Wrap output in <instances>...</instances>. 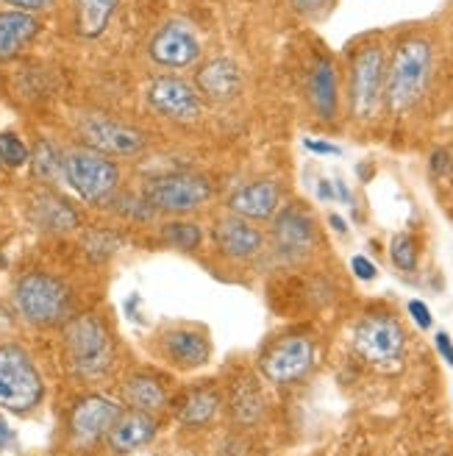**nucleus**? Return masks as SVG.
<instances>
[{"mask_svg":"<svg viewBox=\"0 0 453 456\" xmlns=\"http://www.w3.org/2000/svg\"><path fill=\"white\" fill-rule=\"evenodd\" d=\"M390 259L400 273H415L417 259H420L417 240L412 234H395L392 242H390Z\"/></svg>","mask_w":453,"mask_h":456,"instance_id":"c85d7f7f","label":"nucleus"},{"mask_svg":"<svg viewBox=\"0 0 453 456\" xmlns=\"http://www.w3.org/2000/svg\"><path fill=\"white\" fill-rule=\"evenodd\" d=\"M306 148L314 151V153H328V156H336L339 148L336 145H328V142H317V140H306Z\"/></svg>","mask_w":453,"mask_h":456,"instance_id":"e433bc0d","label":"nucleus"},{"mask_svg":"<svg viewBox=\"0 0 453 456\" xmlns=\"http://www.w3.org/2000/svg\"><path fill=\"white\" fill-rule=\"evenodd\" d=\"M117 237L115 234H109V232H93L86 237V242H84V248H86V254L93 256L95 262H103V259H109L111 254L117 250Z\"/></svg>","mask_w":453,"mask_h":456,"instance_id":"7c9ffc66","label":"nucleus"},{"mask_svg":"<svg viewBox=\"0 0 453 456\" xmlns=\"http://www.w3.org/2000/svg\"><path fill=\"white\" fill-rule=\"evenodd\" d=\"M162 240L178 250H198L203 242V228L192 220H170L162 225Z\"/></svg>","mask_w":453,"mask_h":456,"instance_id":"cd10ccee","label":"nucleus"},{"mask_svg":"<svg viewBox=\"0 0 453 456\" xmlns=\"http://www.w3.org/2000/svg\"><path fill=\"white\" fill-rule=\"evenodd\" d=\"M145 101L158 118H165L170 123H181V126L195 123L203 114V98L198 95L195 84H190L181 76H170V73L156 76L148 84Z\"/></svg>","mask_w":453,"mask_h":456,"instance_id":"9b49d317","label":"nucleus"},{"mask_svg":"<svg viewBox=\"0 0 453 456\" xmlns=\"http://www.w3.org/2000/svg\"><path fill=\"white\" fill-rule=\"evenodd\" d=\"M28 215L39 232H51V234H67V232H73V228H78V223H81L78 212L73 209V203L56 192H48V190L36 192L31 198Z\"/></svg>","mask_w":453,"mask_h":456,"instance_id":"412c9836","label":"nucleus"},{"mask_svg":"<svg viewBox=\"0 0 453 456\" xmlns=\"http://www.w3.org/2000/svg\"><path fill=\"white\" fill-rule=\"evenodd\" d=\"M42 22L28 12H0V61L17 59L39 37Z\"/></svg>","mask_w":453,"mask_h":456,"instance_id":"4be33fe9","label":"nucleus"},{"mask_svg":"<svg viewBox=\"0 0 453 456\" xmlns=\"http://www.w3.org/2000/svg\"><path fill=\"white\" fill-rule=\"evenodd\" d=\"M212 181L200 173H167V175H156L145 181L142 198L153 207L158 215H175L184 217L190 212L203 209L212 200Z\"/></svg>","mask_w":453,"mask_h":456,"instance_id":"0eeeda50","label":"nucleus"},{"mask_svg":"<svg viewBox=\"0 0 453 456\" xmlns=\"http://www.w3.org/2000/svg\"><path fill=\"white\" fill-rule=\"evenodd\" d=\"M76 134L84 148L103 156H137L148 148L145 131L101 111H81L76 118Z\"/></svg>","mask_w":453,"mask_h":456,"instance_id":"1a4fd4ad","label":"nucleus"},{"mask_svg":"<svg viewBox=\"0 0 453 456\" xmlns=\"http://www.w3.org/2000/svg\"><path fill=\"white\" fill-rule=\"evenodd\" d=\"M353 351L373 368H395L406 354V331L398 317L370 312L353 329Z\"/></svg>","mask_w":453,"mask_h":456,"instance_id":"6e6552de","label":"nucleus"},{"mask_svg":"<svg viewBox=\"0 0 453 456\" xmlns=\"http://www.w3.org/2000/svg\"><path fill=\"white\" fill-rule=\"evenodd\" d=\"M12 440H14V435H12V428H9V423L0 418V451L4 448H9L12 445Z\"/></svg>","mask_w":453,"mask_h":456,"instance_id":"4c0bfd02","label":"nucleus"},{"mask_svg":"<svg viewBox=\"0 0 453 456\" xmlns=\"http://www.w3.org/2000/svg\"><path fill=\"white\" fill-rule=\"evenodd\" d=\"M61 348L70 373L81 381H101L117 362L115 337L106 321L95 312L73 314L61 326Z\"/></svg>","mask_w":453,"mask_h":456,"instance_id":"f03ea898","label":"nucleus"},{"mask_svg":"<svg viewBox=\"0 0 453 456\" xmlns=\"http://www.w3.org/2000/svg\"><path fill=\"white\" fill-rule=\"evenodd\" d=\"M123 401L128 409L158 415V412H165V406H167V390L158 376L137 370V373L125 376V381H123Z\"/></svg>","mask_w":453,"mask_h":456,"instance_id":"5701e85b","label":"nucleus"},{"mask_svg":"<svg viewBox=\"0 0 453 456\" xmlns=\"http://www.w3.org/2000/svg\"><path fill=\"white\" fill-rule=\"evenodd\" d=\"M311 368H314V342L311 337L303 334H289L276 339L259 359L262 376L270 384H281V387L301 381Z\"/></svg>","mask_w":453,"mask_h":456,"instance_id":"f8f14e48","label":"nucleus"},{"mask_svg":"<svg viewBox=\"0 0 453 456\" xmlns=\"http://www.w3.org/2000/svg\"><path fill=\"white\" fill-rule=\"evenodd\" d=\"M31 170L44 184L61 178V151L51 140H39L31 151Z\"/></svg>","mask_w":453,"mask_h":456,"instance_id":"bb28decb","label":"nucleus"},{"mask_svg":"<svg viewBox=\"0 0 453 456\" xmlns=\"http://www.w3.org/2000/svg\"><path fill=\"white\" fill-rule=\"evenodd\" d=\"M434 342H437V351H440V356H442V359L450 364V368H453V342H450V337H448L445 331H437Z\"/></svg>","mask_w":453,"mask_h":456,"instance_id":"c9c22d12","label":"nucleus"},{"mask_svg":"<svg viewBox=\"0 0 453 456\" xmlns=\"http://www.w3.org/2000/svg\"><path fill=\"white\" fill-rule=\"evenodd\" d=\"M70 4L76 12V34L84 39H98L115 20L120 0H70Z\"/></svg>","mask_w":453,"mask_h":456,"instance_id":"393cba45","label":"nucleus"},{"mask_svg":"<svg viewBox=\"0 0 453 456\" xmlns=\"http://www.w3.org/2000/svg\"><path fill=\"white\" fill-rule=\"evenodd\" d=\"M4 4H9L12 9L17 12H28V14H36V12H44L53 0H4Z\"/></svg>","mask_w":453,"mask_h":456,"instance_id":"f704fd0d","label":"nucleus"},{"mask_svg":"<svg viewBox=\"0 0 453 456\" xmlns=\"http://www.w3.org/2000/svg\"><path fill=\"white\" fill-rule=\"evenodd\" d=\"M195 89L203 101L214 106L231 103L242 93V70L231 59H209L198 67L195 73Z\"/></svg>","mask_w":453,"mask_h":456,"instance_id":"a211bd4d","label":"nucleus"},{"mask_svg":"<svg viewBox=\"0 0 453 456\" xmlns=\"http://www.w3.org/2000/svg\"><path fill=\"white\" fill-rule=\"evenodd\" d=\"M61 178L70 190L93 207H103L120 190V167L93 148H70L61 153Z\"/></svg>","mask_w":453,"mask_h":456,"instance_id":"39448f33","label":"nucleus"},{"mask_svg":"<svg viewBox=\"0 0 453 456\" xmlns=\"http://www.w3.org/2000/svg\"><path fill=\"white\" fill-rule=\"evenodd\" d=\"M384 76L387 53L381 42H365L348 61V111L356 123H373L384 106Z\"/></svg>","mask_w":453,"mask_h":456,"instance_id":"20e7f679","label":"nucleus"},{"mask_svg":"<svg viewBox=\"0 0 453 456\" xmlns=\"http://www.w3.org/2000/svg\"><path fill=\"white\" fill-rule=\"evenodd\" d=\"M306 98L323 123H334L339 111V76L331 56H314L306 73Z\"/></svg>","mask_w":453,"mask_h":456,"instance_id":"f3484780","label":"nucleus"},{"mask_svg":"<svg viewBox=\"0 0 453 456\" xmlns=\"http://www.w3.org/2000/svg\"><path fill=\"white\" fill-rule=\"evenodd\" d=\"M351 270H353V276L361 279V281H373V279H376V273H378L376 265H373L368 256H361V254L351 259Z\"/></svg>","mask_w":453,"mask_h":456,"instance_id":"2f4dec72","label":"nucleus"},{"mask_svg":"<svg viewBox=\"0 0 453 456\" xmlns=\"http://www.w3.org/2000/svg\"><path fill=\"white\" fill-rule=\"evenodd\" d=\"M162 356L178 370H198L212 359V346L203 331L190 326H175L162 334Z\"/></svg>","mask_w":453,"mask_h":456,"instance_id":"6ab92c4d","label":"nucleus"},{"mask_svg":"<svg viewBox=\"0 0 453 456\" xmlns=\"http://www.w3.org/2000/svg\"><path fill=\"white\" fill-rule=\"evenodd\" d=\"M270 248L284 265H298L311 256L317 248L314 217L301 207H281L270 220Z\"/></svg>","mask_w":453,"mask_h":456,"instance_id":"9d476101","label":"nucleus"},{"mask_svg":"<svg viewBox=\"0 0 453 456\" xmlns=\"http://www.w3.org/2000/svg\"><path fill=\"white\" fill-rule=\"evenodd\" d=\"M31 162L28 145L20 140V134L14 131H0V165H6L12 170L22 167Z\"/></svg>","mask_w":453,"mask_h":456,"instance_id":"c756f323","label":"nucleus"},{"mask_svg":"<svg viewBox=\"0 0 453 456\" xmlns=\"http://www.w3.org/2000/svg\"><path fill=\"white\" fill-rule=\"evenodd\" d=\"M44 398V381L26 348L0 346V409L12 415H28Z\"/></svg>","mask_w":453,"mask_h":456,"instance_id":"423d86ee","label":"nucleus"},{"mask_svg":"<svg viewBox=\"0 0 453 456\" xmlns=\"http://www.w3.org/2000/svg\"><path fill=\"white\" fill-rule=\"evenodd\" d=\"M212 240L217 250L231 262H251L264 250L262 228L251 220H242L237 215H225L214 223Z\"/></svg>","mask_w":453,"mask_h":456,"instance_id":"2eb2a0df","label":"nucleus"},{"mask_svg":"<svg viewBox=\"0 0 453 456\" xmlns=\"http://www.w3.org/2000/svg\"><path fill=\"white\" fill-rule=\"evenodd\" d=\"M123 412V406L109 395H84L70 412V443L76 448H93L106 440L111 423Z\"/></svg>","mask_w":453,"mask_h":456,"instance_id":"4468645a","label":"nucleus"},{"mask_svg":"<svg viewBox=\"0 0 453 456\" xmlns=\"http://www.w3.org/2000/svg\"><path fill=\"white\" fill-rule=\"evenodd\" d=\"M409 314L415 317V323L425 331V329H432L434 323V317H432V309H428L423 301H409Z\"/></svg>","mask_w":453,"mask_h":456,"instance_id":"72a5a7b5","label":"nucleus"},{"mask_svg":"<svg viewBox=\"0 0 453 456\" xmlns=\"http://www.w3.org/2000/svg\"><path fill=\"white\" fill-rule=\"evenodd\" d=\"M148 56L165 70H187L203 56V45L195 28L184 20H167L148 42Z\"/></svg>","mask_w":453,"mask_h":456,"instance_id":"ddd939ff","label":"nucleus"},{"mask_svg":"<svg viewBox=\"0 0 453 456\" xmlns=\"http://www.w3.org/2000/svg\"><path fill=\"white\" fill-rule=\"evenodd\" d=\"M434 76V45L423 34L403 37L387 59L384 106L390 114L412 111L428 93Z\"/></svg>","mask_w":453,"mask_h":456,"instance_id":"f257e3e1","label":"nucleus"},{"mask_svg":"<svg viewBox=\"0 0 453 456\" xmlns=\"http://www.w3.org/2000/svg\"><path fill=\"white\" fill-rule=\"evenodd\" d=\"M158 435V420L156 415L148 412H137V409H125L120 412V418L111 423L109 435H106V445L111 453H133L145 445H150Z\"/></svg>","mask_w":453,"mask_h":456,"instance_id":"aec40b11","label":"nucleus"},{"mask_svg":"<svg viewBox=\"0 0 453 456\" xmlns=\"http://www.w3.org/2000/svg\"><path fill=\"white\" fill-rule=\"evenodd\" d=\"M222 412V398L214 387H195L178 403V420L190 428H206Z\"/></svg>","mask_w":453,"mask_h":456,"instance_id":"b1692460","label":"nucleus"},{"mask_svg":"<svg viewBox=\"0 0 453 456\" xmlns=\"http://www.w3.org/2000/svg\"><path fill=\"white\" fill-rule=\"evenodd\" d=\"M264 412V398L259 393V387L254 381H245L234 390V398H231V415L237 423L242 426H251L262 418Z\"/></svg>","mask_w":453,"mask_h":456,"instance_id":"a878e982","label":"nucleus"},{"mask_svg":"<svg viewBox=\"0 0 453 456\" xmlns=\"http://www.w3.org/2000/svg\"><path fill=\"white\" fill-rule=\"evenodd\" d=\"M17 314L34 329H56L73 317V289L51 273H26L12 292Z\"/></svg>","mask_w":453,"mask_h":456,"instance_id":"7ed1b4c3","label":"nucleus"},{"mask_svg":"<svg viewBox=\"0 0 453 456\" xmlns=\"http://www.w3.org/2000/svg\"><path fill=\"white\" fill-rule=\"evenodd\" d=\"M225 207H229V215H237V217L251 220V223L273 220L276 212L281 209V187L273 178L247 181V184L237 187L229 195Z\"/></svg>","mask_w":453,"mask_h":456,"instance_id":"dca6fc26","label":"nucleus"},{"mask_svg":"<svg viewBox=\"0 0 453 456\" xmlns=\"http://www.w3.org/2000/svg\"><path fill=\"white\" fill-rule=\"evenodd\" d=\"M328 4L331 0H289V6L303 17H317Z\"/></svg>","mask_w":453,"mask_h":456,"instance_id":"473e14b6","label":"nucleus"},{"mask_svg":"<svg viewBox=\"0 0 453 456\" xmlns=\"http://www.w3.org/2000/svg\"><path fill=\"white\" fill-rule=\"evenodd\" d=\"M328 223L334 225V232H336V234H348V225H345V220L339 217V215H331V217H328Z\"/></svg>","mask_w":453,"mask_h":456,"instance_id":"58836bf2","label":"nucleus"}]
</instances>
